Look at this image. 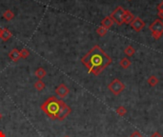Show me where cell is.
Returning a JSON list of instances; mask_svg holds the SVG:
<instances>
[{
  "mask_svg": "<svg viewBox=\"0 0 163 137\" xmlns=\"http://www.w3.org/2000/svg\"><path fill=\"white\" fill-rule=\"evenodd\" d=\"M148 84L151 86V87H155L158 84V78L155 75H152V76H150L147 80Z\"/></svg>",
  "mask_w": 163,
  "mask_h": 137,
  "instance_id": "2e32d148",
  "label": "cell"
},
{
  "mask_svg": "<svg viewBox=\"0 0 163 137\" xmlns=\"http://www.w3.org/2000/svg\"><path fill=\"white\" fill-rule=\"evenodd\" d=\"M156 9H157V11H163V1H162L161 3H159V4H158V6H157V8H156Z\"/></svg>",
  "mask_w": 163,
  "mask_h": 137,
  "instance_id": "603a6c76",
  "label": "cell"
},
{
  "mask_svg": "<svg viewBox=\"0 0 163 137\" xmlns=\"http://www.w3.org/2000/svg\"><path fill=\"white\" fill-rule=\"evenodd\" d=\"M9 57L14 62H17L21 58L20 51H18L17 49H12L11 51L10 52V54H9Z\"/></svg>",
  "mask_w": 163,
  "mask_h": 137,
  "instance_id": "9c48e42d",
  "label": "cell"
},
{
  "mask_svg": "<svg viewBox=\"0 0 163 137\" xmlns=\"http://www.w3.org/2000/svg\"><path fill=\"white\" fill-rule=\"evenodd\" d=\"M11 36H12V34L8 29H6V28L2 29V32H1V36H0V38H1L3 41H8Z\"/></svg>",
  "mask_w": 163,
  "mask_h": 137,
  "instance_id": "7c38bea8",
  "label": "cell"
},
{
  "mask_svg": "<svg viewBox=\"0 0 163 137\" xmlns=\"http://www.w3.org/2000/svg\"><path fill=\"white\" fill-rule=\"evenodd\" d=\"M112 61V58L98 45L94 46L81 58L82 64L88 69L89 73H93L95 76L101 73Z\"/></svg>",
  "mask_w": 163,
  "mask_h": 137,
  "instance_id": "6da1fadb",
  "label": "cell"
},
{
  "mask_svg": "<svg viewBox=\"0 0 163 137\" xmlns=\"http://www.w3.org/2000/svg\"><path fill=\"white\" fill-rule=\"evenodd\" d=\"M151 137H162V135H161L158 131H156V132H154V133L151 135Z\"/></svg>",
  "mask_w": 163,
  "mask_h": 137,
  "instance_id": "cb8c5ba5",
  "label": "cell"
},
{
  "mask_svg": "<svg viewBox=\"0 0 163 137\" xmlns=\"http://www.w3.org/2000/svg\"><path fill=\"white\" fill-rule=\"evenodd\" d=\"M117 113L119 115V116H124L125 114L127 113V109H125L123 106H120V107H118L117 109Z\"/></svg>",
  "mask_w": 163,
  "mask_h": 137,
  "instance_id": "ffe728a7",
  "label": "cell"
},
{
  "mask_svg": "<svg viewBox=\"0 0 163 137\" xmlns=\"http://www.w3.org/2000/svg\"><path fill=\"white\" fill-rule=\"evenodd\" d=\"M34 74H35V76L37 77V79H38V80H42L46 76L47 72H46V71L43 68H38V69L35 71Z\"/></svg>",
  "mask_w": 163,
  "mask_h": 137,
  "instance_id": "4fadbf2b",
  "label": "cell"
},
{
  "mask_svg": "<svg viewBox=\"0 0 163 137\" xmlns=\"http://www.w3.org/2000/svg\"><path fill=\"white\" fill-rule=\"evenodd\" d=\"M157 15L159 16V18H160V19H163V11H158Z\"/></svg>",
  "mask_w": 163,
  "mask_h": 137,
  "instance_id": "d4e9b609",
  "label": "cell"
},
{
  "mask_svg": "<svg viewBox=\"0 0 163 137\" xmlns=\"http://www.w3.org/2000/svg\"><path fill=\"white\" fill-rule=\"evenodd\" d=\"M130 137H142V134H141L139 131H134V132L131 134V136H130Z\"/></svg>",
  "mask_w": 163,
  "mask_h": 137,
  "instance_id": "7402d4cb",
  "label": "cell"
},
{
  "mask_svg": "<svg viewBox=\"0 0 163 137\" xmlns=\"http://www.w3.org/2000/svg\"><path fill=\"white\" fill-rule=\"evenodd\" d=\"M64 105L65 103L63 100L58 99L55 96H51L40 106V109L49 118H51L52 120H55L60 109Z\"/></svg>",
  "mask_w": 163,
  "mask_h": 137,
  "instance_id": "7a4b0ae2",
  "label": "cell"
},
{
  "mask_svg": "<svg viewBox=\"0 0 163 137\" xmlns=\"http://www.w3.org/2000/svg\"><path fill=\"white\" fill-rule=\"evenodd\" d=\"M125 11H126V10H125L123 7L118 6L110 15L111 18L114 20V22L117 25H118V26H121V25H123V15H124Z\"/></svg>",
  "mask_w": 163,
  "mask_h": 137,
  "instance_id": "5b68a950",
  "label": "cell"
},
{
  "mask_svg": "<svg viewBox=\"0 0 163 137\" xmlns=\"http://www.w3.org/2000/svg\"><path fill=\"white\" fill-rule=\"evenodd\" d=\"M20 55H21V58H27L30 55V52L28 51L27 49L24 48L20 51Z\"/></svg>",
  "mask_w": 163,
  "mask_h": 137,
  "instance_id": "44dd1931",
  "label": "cell"
},
{
  "mask_svg": "<svg viewBox=\"0 0 163 137\" xmlns=\"http://www.w3.org/2000/svg\"><path fill=\"white\" fill-rule=\"evenodd\" d=\"M108 89H109V91L112 94L118 95V94H120L124 91L125 85L119 79H114L108 85Z\"/></svg>",
  "mask_w": 163,
  "mask_h": 137,
  "instance_id": "277c9868",
  "label": "cell"
},
{
  "mask_svg": "<svg viewBox=\"0 0 163 137\" xmlns=\"http://www.w3.org/2000/svg\"><path fill=\"white\" fill-rule=\"evenodd\" d=\"M69 92H70V90L65 84H60L55 89V93L60 98H65L69 94Z\"/></svg>",
  "mask_w": 163,
  "mask_h": 137,
  "instance_id": "52a82bcc",
  "label": "cell"
},
{
  "mask_svg": "<svg viewBox=\"0 0 163 137\" xmlns=\"http://www.w3.org/2000/svg\"><path fill=\"white\" fill-rule=\"evenodd\" d=\"M149 29L152 32V36L156 40H158L163 34V22L160 19H156L150 25Z\"/></svg>",
  "mask_w": 163,
  "mask_h": 137,
  "instance_id": "3957f363",
  "label": "cell"
},
{
  "mask_svg": "<svg viewBox=\"0 0 163 137\" xmlns=\"http://www.w3.org/2000/svg\"><path fill=\"white\" fill-rule=\"evenodd\" d=\"M134 19V16L132 12L130 11H125L123 15V24H131Z\"/></svg>",
  "mask_w": 163,
  "mask_h": 137,
  "instance_id": "30bf717a",
  "label": "cell"
},
{
  "mask_svg": "<svg viewBox=\"0 0 163 137\" xmlns=\"http://www.w3.org/2000/svg\"><path fill=\"white\" fill-rule=\"evenodd\" d=\"M131 64H132L131 60H130L129 58H127V57H124V58H122V59L120 60V62H119V65H120V67H121V68H123V69H128V68L131 66Z\"/></svg>",
  "mask_w": 163,
  "mask_h": 137,
  "instance_id": "5bb4252c",
  "label": "cell"
},
{
  "mask_svg": "<svg viewBox=\"0 0 163 137\" xmlns=\"http://www.w3.org/2000/svg\"><path fill=\"white\" fill-rule=\"evenodd\" d=\"M0 137H6V135H5V133L2 131H0Z\"/></svg>",
  "mask_w": 163,
  "mask_h": 137,
  "instance_id": "484cf974",
  "label": "cell"
},
{
  "mask_svg": "<svg viewBox=\"0 0 163 137\" xmlns=\"http://www.w3.org/2000/svg\"><path fill=\"white\" fill-rule=\"evenodd\" d=\"M124 53H125V54H126L127 56H133L134 54V53H135V49H134V47H132V46H128L126 49H124Z\"/></svg>",
  "mask_w": 163,
  "mask_h": 137,
  "instance_id": "ac0fdd59",
  "label": "cell"
},
{
  "mask_svg": "<svg viewBox=\"0 0 163 137\" xmlns=\"http://www.w3.org/2000/svg\"><path fill=\"white\" fill-rule=\"evenodd\" d=\"M34 88H35L36 91H38V92L43 91L44 88H45V83H44L42 80H37V81L34 83Z\"/></svg>",
  "mask_w": 163,
  "mask_h": 137,
  "instance_id": "9a60e30c",
  "label": "cell"
},
{
  "mask_svg": "<svg viewBox=\"0 0 163 137\" xmlns=\"http://www.w3.org/2000/svg\"><path fill=\"white\" fill-rule=\"evenodd\" d=\"M3 17H4L6 20L10 21V20H11L12 18L15 17V14H14V12H12L11 10H7L6 11H4V14H3Z\"/></svg>",
  "mask_w": 163,
  "mask_h": 137,
  "instance_id": "e0dca14e",
  "label": "cell"
},
{
  "mask_svg": "<svg viewBox=\"0 0 163 137\" xmlns=\"http://www.w3.org/2000/svg\"><path fill=\"white\" fill-rule=\"evenodd\" d=\"M131 25V28L135 31L136 32H140L142 29H144L145 27V22L140 18V17H134V19L132 21V23L130 24Z\"/></svg>",
  "mask_w": 163,
  "mask_h": 137,
  "instance_id": "8992f818",
  "label": "cell"
},
{
  "mask_svg": "<svg viewBox=\"0 0 163 137\" xmlns=\"http://www.w3.org/2000/svg\"><path fill=\"white\" fill-rule=\"evenodd\" d=\"M114 20H112V18H111V16L109 15V16H106L102 21H101V26L102 27H104V28H106L107 30H109L112 25H114Z\"/></svg>",
  "mask_w": 163,
  "mask_h": 137,
  "instance_id": "8fae6325",
  "label": "cell"
},
{
  "mask_svg": "<svg viewBox=\"0 0 163 137\" xmlns=\"http://www.w3.org/2000/svg\"><path fill=\"white\" fill-rule=\"evenodd\" d=\"M1 118H2V114L0 113V120H1Z\"/></svg>",
  "mask_w": 163,
  "mask_h": 137,
  "instance_id": "83f0119b",
  "label": "cell"
},
{
  "mask_svg": "<svg viewBox=\"0 0 163 137\" xmlns=\"http://www.w3.org/2000/svg\"><path fill=\"white\" fill-rule=\"evenodd\" d=\"M96 32H97V34H98L99 36H104V35H106V33L108 32V30H107L106 28L102 27V26H99V27L96 29Z\"/></svg>",
  "mask_w": 163,
  "mask_h": 137,
  "instance_id": "d6986e66",
  "label": "cell"
},
{
  "mask_svg": "<svg viewBox=\"0 0 163 137\" xmlns=\"http://www.w3.org/2000/svg\"><path fill=\"white\" fill-rule=\"evenodd\" d=\"M1 32H2V28H0V36H1Z\"/></svg>",
  "mask_w": 163,
  "mask_h": 137,
  "instance_id": "4316f807",
  "label": "cell"
},
{
  "mask_svg": "<svg viewBox=\"0 0 163 137\" xmlns=\"http://www.w3.org/2000/svg\"><path fill=\"white\" fill-rule=\"evenodd\" d=\"M65 137H69V136H65Z\"/></svg>",
  "mask_w": 163,
  "mask_h": 137,
  "instance_id": "f1b7e54d",
  "label": "cell"
},
{
  "mask_svg": "<svg viewBox=\"0 0 163 137\" xmlns=\"http://www.w3.org/2000/svg\"><path fill=\"white\" fill-rule=\"evenodd\" d=\"M71 111H72V109H71L67 104H65L63 107H62V109H60V111H59V113H58L56 119L59 120V121L64 120V119L71 113Z\"/></svg>",
  "mask_w": 163,
  "mask_h": 137,
  "instance_id": "ba28073f",
  "label": "cell"
}]
</instances>
